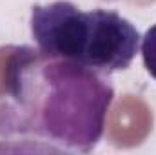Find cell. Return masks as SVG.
I'll return each instance as SVG.
<instances>
[{
	"label": "cell",
	"instance_id": "obj_2",
	"mask_svg": "<svg viewBox=\"0 0 156 155\" xmlns=\"http://www.w3.org/2000/svg\"><path fill=\"white\" fill-rule=\"evenodd\" d=\"M29 26L40 51L105 77L127 70L142 42L134 24L120 13L102 7L83 11L71 0L35 4Z\"/></svg>",
	"mask_w": 156,
	"mask_h": 155
},
{
	"label": "cell",
	"instance_id": "obj_1",
	"mask_svg": "<svg viewBox=\"0 0 156 155\" xmlns=\"http://www.w3.org/2000/svg\"><path fill=\"white\" fill-rule=\"evenodd\" d=\"M0 93V141L11 150L89 153L115 100L109 77L38 47H9Z\"/></svg>",
	"mask_w": 156,
	"mask_h": 155
},
{
	"label": "cell",
	"instance_id": "obj_3",
	"mask_svg": "<svg viewBox=\"0 0 156 155\" xmlns=\"http://www.w3.org/2000/svg\"><path fill=\"white\" fill-rule=\"evenodd\" d=\"M140 49H142V60L147 73L156 80V24H153L142 37Z\"/></svg>",
	"mask_w": 156,
	"mask_h": 155
}]
</instances>
